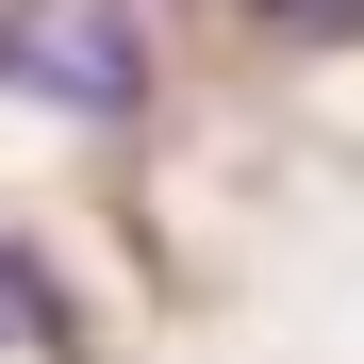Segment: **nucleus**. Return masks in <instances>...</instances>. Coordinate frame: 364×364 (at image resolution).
<instances>
[{"label": "nucleus", "instance_id": "nucleus-1", "mask_svg": "<svg viewBox=\"0 0 364 364\" xmlns=\"http://www.w3.org/2000/svg\"><path fill=\"white\" fill-rule=\"evenodd\" d=\"M0 100L33 116H149V17L133 0H0Z\"/></svg>", "mask_w": 364, "mask_h": 364}, {"label": "nucleus", "instance_id": "nucleus-2", "mask_svg": "<svg viewBox=\"0 0 364 364\" xmlns=\"http://www.w3.org/2000/svg\"><path fill=\"white\" fill-rule=\"evenodd\" d=\"M0 348H50V364L83 348V331H67V282H50V249H17V232H0Z\"/></svg>", "mask_w": 364, "mask_h": 364}, {"label": "nucleus", "instance_id": "nucleus-3", "mask_svg": "<svg viewBox=\"0 0 364 364\" xmlns=\"http://www.w3.org/2000/svg\"><path fill=\"white\" fill-rule=\"evenodd\" d=\"M282 17H364V0H282Z\"/></svg>", "mask_w": 364, "mask_h": 364}]
</instances>
